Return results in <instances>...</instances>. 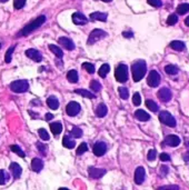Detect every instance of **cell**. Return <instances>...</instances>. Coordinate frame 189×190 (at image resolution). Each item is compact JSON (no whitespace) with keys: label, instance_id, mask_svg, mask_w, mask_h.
Wrapping results in <instances>:
<instances>
[{"label":"cell","instance_id":"1","mask_svg":"<svg viewBox=\"0 0 189 190\" xmlns=\"http://www.w3.org/2000/svg\"><path fill=\"white\" fill-rule=\"evenodd\" d=\"M46 21V16H39L37 19H35L34 21H31L30 24H28L26 27H24L21 30L18 32V37H26L28 35H30L31 32H34L35 30H37L38 28H40L41 26L45 24Z\"/></svg>","mask_w":189,"mask_h":190},{"label":"cell","instance_id":"2","mask_svg":"<svg viewBox=\"0 0 189 190\" xmlns=\"http://www.w3.org/2000/svg\"><path fill=\"white\" fill-rule=\"evenodd\" d=\"M131 71H132V78H134L135 82L140 81L147 72L146 61L145 60H138V61H136L132 64V67H131Z\"/></svg>","mask_w":189,"mask_h":190},{"label":"cell","instance_id":"3","mask_svg":"<svg viewBox=\"0 0 189 190\" xmlns=\"http://www.w3.org/2000/svg\"><path fill=\"white\" fill-rule=\"evenodd\" d=\"M115 77L118 82H126L128 80V67L124 64H120L118 67L116 68L115 71Z\"/></svg>","mask_w":189,"mask_h":190},{"label":"cell","instance_id":"4","mask_svg":"<svg viewBox=\"0 0 189 190\" xmlns=\"http://www.w3.org/2000/svg\"><path fill=\"white\" fill-rule=\"evenodd\" d=\"M9 87L13 92L22 93L29 89V82H28V80H16L10 83Z\"/></svg>","mask_w":189,"mask_h":190},{"label":"cell","instance_id":"5","mask_svg":"<svg viewBox=\"0 0 189 190\" xmlns=\"http://www.w3.org/2000/svg\"><path fill=\"white\" fill-rule=\"evenodd\" d=\"M159 120L160 122L166 125V126L170 127V128H175L177 126V122H176V119H175L172 115L169 114L168 111H161L159 114Z\"/></svg>","mask_w":189,"mask_h":190},{"label":"cell","instance_id":"6","mask_svg":"<svg viewBox=\"0 0 189 190\" xmlns=\"http://www.w3.org/2000/svg\"><path fill=\"white\" fill-rule=\"evenodd\" d=\"M107 37V32L101 29H94V30L90 32L88 37V40H87V43L88 45H94L99 40L104 39V38Z\"/></svg>","mask_w":189,"mask_h":190},{"label":"cell","instance_id":"7","mask_svg":"<svg viewBox=\"0 0 189 190\" xmlns=\"http://www.w3.org/2000/svg\"><path fill=\"white\" fill-rule=\"evenodd\" d=\"M160 80H161V77H160L159 72H157L156 70H151L148 75V78H147V83L151 88H156L160 85Z\"/></svg>","mask_w":189,"mask_h":190},{"label":"cell","instance_id":"8","mask_svg":"<svg viewBox=\"0 0 189 190\" xmlns=\"http://www.w3.org/2000/svg\"><path fill=\"white\" fill-rule=\"evenodd\" d=\"M80 110H81V107L80 104L76 101H70L67 104V108H66V112H67L68 116L70 117H75L79 114Z\"/></svg>","mask_w":189,"mask_h":190},{"label":"cell","instance_id":"9","mask_svg":"<svg viewBox=\"0 0 189 190\" xmlns=\"http://www.w3.org/2000/svg\"><path fill=\"white\" fill-rule=\"evenodd\" d=\"M158 98L160 101L162 102H168L170 101L171 98H172V92L170 91V89L168 88H161L158 91Z\"/></svg>","mask_w":189,"mask_h":190},{"label":"cell","instance_id":"10","mask_svg":"<svg viewBox=\"0 0 189 190\" xmlns=\"http://www.w3.org/2000/svg\"><path fill=\"white\" fill-rule=\"evenodd\" d=\"M92 151H94V153L97 157L104 156L105 153L107 152V144L105 142H102V141H98V142L94 144V148H92Z\"/></svg>","mask_w":189,"mask_h":190},{"label":"cell","instance_id":"11","mask_svg":"<svg viewBox=\"0 0 189 190\" xmlns=\"http://www.w3.org/2000/svg\"><path fill=\"white\" fill-rule=\"evenodd\" d=\"M106 169H101V168H96V167H90L88 169V174L89 177L92 178V179H99L102 176L106 175Z\"/></svg>","mask_w":189,"mask_h":190},{"label":"cell","instance_id":"12","mask_svg":"<svg viewBox=\"0 0 189 190\" xmlns=\"http://www.w3.org/2000/svg\"><path fill=\"white\" fill-rule=\"evenodd\" d=\"M72 22L77 26H83L88 22V19L83 13H75L72 15Z\"/></svg>","mask_w":189,"mask_h":190},{"label":"cell","instance_id":"13","mask_svg":"<svg viewBox=\"0 0 189 190\" xmlns=\"http://www.w3.org/2000/svg\"><path fill=\"white\" fill-rule=\"evenodd\" d=\"M181 140L178 136H175V135H169L167 136L165 138V141H164V144H167L169 147H177L179 146Z\"/></svg>","mask_w":189,"mask_h":190},{"label":"cell","instance_id":"14","mask_svg":"<svg viewBox=\"0 0 189 190\" xmlns=\"http://www.w3.org/2000/svg\"><path fill=\"white\" fill-rule=\"evenodd\" d=\"M145 178H146V171L143 167H138L135 171V182L137 185H141L145 181Z\"/></svg>","mask_w":189,"mask_h":190},{"label":"cell","instance_id":"15","mask_svg":"<svg viewBox=\"0 0 189 190\" xmlns=\"http://www.w3.org/2000/svg\"><path fill=\"white\" fill-rule=\"evenodd\" d=\"M26 56H27L28 58L32 59V60L36 62H40L41 60H43V56H41V53L36 49H28L27 51H26Z\"/></svg>","mask_w":189,"mask_h":190},{"label":"cell","instance_id":"16","mask_svg":"<svg viewBox=\"0 0 189 190\" xmlns=\"http://www.w3.org/2000/svg\"><path fill=\"white\" fill-rule=\"evenodd\" d=\"M59 43H60L61 46L64 47L65 49L67 50H73L75 48H76V46H75V43L72 42V40L69 39V38L67 37H60L59 38Z\"/></svg>","mask_w":189,"mask_h":190},{"label":"cell","instance_id":"17","mask_svg":"<svg viewBox=\"0 0 189 190\" xmlns=\"http://www.w3.org/2000/svg\"><path fill=\"white\" fill-rule=\"evenodd\" d=\"M10 170H11L12 176H13L15 179L20 178L21 172H22V169H21V167H20L19 163H10Z\"/></svg>","mask_w":189,"mask_h":190},{"label":"cell","instance_id":"18","mask_svg":"<svg viewBox=\"0 0 189 190\" xmlns=\"http://www.w3.org/2000/svg\"><path fill=\"white\" fill-rule=\"evenodd\" d=\"M43 168V163L40 158H34L31 161V169L35 172H40Z\"/></svg>","mask_w":189,"mask_h":190},{"label":"cell","instance_id":"19","mask_svg":"<svg viewBox=\"0 0 189 190\" xmlns=\"http://www.w3.org/2000/svg\"><path fill=\"white\" fill-rule=\"evenodd\" d=\"M135 117L137 118L139 121H148L150 119V116L149 114H147L146 111L143 110V109H139L135 112Z\"/></svg>","mask_w":189,"mask_h":190},{"label":"cell","instance_id":"20","mask_svg":"<svg viewBox=\"0 0 189 190\" xmlns=\"http://www.w3.org/2000/svg\"><path fill=\"white\" fill-rule=\"evenodd\" d=\"M47 104L49 106L50 109L52 110H57L59 108V100L56 98L55 96H50L48 99H47Z\"/></svg>","mask_w":189,"mask_h":190},{"label":"cell","instance_id":"21","mask_svg":"<svg viewBox=\"0 0 189 190\" xmlns=\"http://www.w3.org/2000/svg\"><path fill=\"white\" fill-rule=\"evenodd\" d=\"M170 48L171 49L176 50V51H183L185 48H186V45L183 41H179V40H174L170 42Z\"/></svg>","mask_w":189,"mask_h":190},{"label":"cell","instance_id":"22","mask_svg":"<svg viewBox=\"0 0 189 190\" xmlns=\"http://www.w3.org/2000/svg\"><path fill=\"white\" fill-rule=\"evenodd\" d=\"M108 112V109H107V106L105 104H100L96 109V116L99 117V118H104L105 116Z\"/></svg>","mask_w":189,"mask_h":190},{"label":"cell","instance_id":"23","mask_svg":"<svg viewBox=\"0 0 189 190\" xmlns=\"http://www.w3.org/2000/svg\"><path fill=\"white\" fill-rule=\"evenodd\" d=\"M50 130L52 131V133L55 136H58L62 131V125L61 122H54L50 125Z\"/></svg>","mask_w":189,"mask_h":190},{"label":"cell","instance_id":"24","mask_svg":"<svg viewBox=\"0 0 189 190\" xmlns=\"http://www.w3.org/2000/svg\"><path fill=\"white\" fill-rule=\"evenodd\" d=\"M62 144H64V147L68 148V149H72V148H75V146H76V141L72 140L71 138H69L68 136H66V137H64V139H62Z\"/></svg>","mask_w":189,"mask_h":190},{"label":"cell","instance_id":"25","mask_svg":"<svg viewBox=\"0 0 189 190\" xmlns=\"http://www.w3.org/2000/svg\"><path fill=\"white\" fill-rule=\"evenodd\" d=\"M90 18H91L92 20H99V21H106V20H107V13H99V11H97V13H92L91 15H90Z\"/></svg>","mask_w":189,"mask_h":190},{"label":"cell","instance_id":"26","mask_svg":"<svg viewBox=\"0 0 189 190\" xmlns=\"http://www.w3.org/2000/svg\"><path fill=\"white\" fill-rule=\"evenodd\" d=\"M165 71L166 74L170 75V76H174V75H177L179 69H178L177 66H175V64H167L165 67Z\"/></svg>","mask_w":189,"mask_h":190},{"label":"cell","instance_id":"27","mask_svg":"<svg viewBox=\"0 0 189 190\" xmlns=\"http://www.w3.org/2000/svg\"><path fill=\"white\" fill-rule=\"evenodd\" d=\"M78 74H77V71L76 70H70L69 72L67 74V79L69 82L71 83H76L78 82Z\"/></svg>","mask_w":189,"mask_h":190},{"label":"cell","instance_id":"28","mask_svg":"<svg viewBox=\"0 0 189 190\" xmlns=\"http://www.w3.org/2000/svg\"><path fill=\"white\" fill-rule=\"evenodd\" d=\"M49 49L51 50L52 53L56 56V57H58V58H62V56H64V51L59 48L58 46H55V45H49Z\"/></svg>","mask_w":189,"mask_h":190},{"label":"cell","instance_id":"29","mask_svg":"<svg viewBox=\"0 0 189 190\" xmlns=\"http://www.w3.org/2000/svg\"><path fill=\"white\" fill-rule=\"evenodd\" d=\"M75 92L78 93V95H80V96H83V97H86V98H90V99L96 98V96H94V93L87 91V90H85V89H76Z\"/></svg>","mask_w":189,"mask_h":190},{"label":"cell","instance_id":"30","mask_svg":"<svg viewBox=\"0 0 189 190\" xmlns=\"http://www.w3.org/2000/svg\"><path fill=\"white\" fill-rule=\"evenodd\" d=\"M146 106H147V108H148L150 111H153V112H157L158 109H159L158 104H156L154 100H151V99H147L146 100Z\"/></svg>","mask_w":189,"mask_h":190},{"label":"cell","instance_id":"31","mask_svg":"<svg viewBox=\"0 0 189 190\" xmlns=\"http://www.w3.org/2000/svg\"><path fill=\"white\" fill-rule=\"evenodd\" d=\"M189 11V3H181L177 7L178 15H185Z\"/></svg>","mask_w":189,"mask_h":190},{"label":"cell","instance_id":"32","mask_svg":"<svg viewBox=\"0 0 189 190\" xmlns=\"http://www.w3.org/2000/svg\"><path fill=\"white\" fill-rule=\"evenodd\" d=\"M109 70H110V67H109V64H104L102 66L100 67V69H99V76L101 77V78H105V77L107 76V74L109 72Z\"/></svg>","mask_w":189,"mask_h":190},{"label":"cell","instance_id":"33","mask_svg":"<svg viewBox=\"0 0 189 190\" xmlns=\"http://www.w3.org/2000/svg\"><path fill=\"white\" fill-rule=\"evenodd\" d=\"M118 91H119V96H120V98L121 99L127 100V99L129 98V91L126 87H119Z\"/></svg>","mask_w":189,"mask_h":190},{"label":"cell","instance_id":"34","mask_svg":"<svg viewBox=\"0 0 189 190\" xmlns=\"http://www.w3.org/2000/svg\"><path fill=\"white\" fill-rule=\"evenodd\" d=\"M10 150L13 151L15 153H17L18 156H20L21 158H24L26 157V155H24V152L22 151V149L19 146H17V144H11L10 146Z\"/></svg>","mask_w":189,"mask_h":190},{"label":"cell","instance_id":"35","mask_svg":"<svg viewBox=\"0 0 189 190\" xmlns=\"http://www.w3.org/2000/svg\"><path fill=\"white\" fill-rule=\"evenodd\" d=\"M70 133L73 138H80V137L83 136V130L80 128H78V127H72Z\"/></svg>","mask_w":189,"mask_h":190},{"label":"cell","instance_id":"36","mask_svg":"<svg viewBox=\"0 0 189 190\" xmlns=\"http://www.w3.org/2000/svg\"><path fill=\"white\" fill-rule=\"evenodd\" d=\"M83 69H86V71L88 72V74L92 75L94 74V66L92 64H90V62H83Z\"/></svg>","mask_w":189,"mask_h":190},{"label":"cell","instance_id":"37","mask_svg":"<svg viewBox=\"0 0 189 190\" xmlns=\"http://www.w3.org/2000/svg\"><path fill=\"white\" fill-rule=\"evenodd\" d=\"M13 50H15V46L10 47L9 49L7 50L6 56H5V61H6L7 64H9V62L11 61V59H12V53H13Z\"/></svg>","mask_w":189,"mask_h":190},{"label":"cell","instance_id":"38","mask_svg":"<svg viewBox=\"0 0 189 190\" xmlns=\"http://www.w3.org/2000/svg\"><path fill=\"white\" fill-rule=\"evenodd\" d=\"M178 22V16L177 15H175V13H171L169 17H168L167 19V25L169 26H174L176 25Z\"/></svg>","mask_w":189,"mask_h":190},{"label":"cell","instance_id":"39","mask_svg":"<svg viewBox=\"0 0 189 190\" xmlns=\"http://www.w3.org/2000/svg\"><path fill=\"white\" fill-rule=\"evenodd\" d=\"M36 146H37V148H38V150H39V152L43 155V156H46L47 155V149H48V147H47L46 144H41V142H36Z\"/></svg>","mask_w":189,"mask_h":190},{"label":"cell","instance_id":"40","mask_svg":"<svg viewBox=\"0 0 189 190\" xmlns=\"http://www.w3.org/2000/svg\"><path fill=\"white\" fill-rule=\"evenodd\" d=\"M8 179H9V175H8V174L5 171V170H2V169H1V170H0V185H1V186H2V185H5L7 182V180H8Z\"/></svg>","mask_w":189,"mask_h":190},{"label":"cell","instance_id":"41","mask_svg":"<svg viewBox=\"0 0 189 190\" xmlns=\"http://www.w3.org/2000/svg\"><path fill=\"white\" fill-rule=\"evenodd\" d=\"M90 88H91L94 92H98L101 90V85L98 82L97 80H92L91 82H90Z\"/></svg>","mask_w":189,"mask_h":190},{"label":"cell","instance_id":"42","mask_svg":"<svg viewBox=\"0 0 189 190\" xmlns=\"http://www.w3.org/2000/svg\"><path fill=\"white\" fill-rule=\"evenodd\" d=\"M87 150H88V146H87V144H86V142H83V144H81L79 147H78V149H77V155H78V156H80V155H83V153H85Z\"/></svg>","mask_w":189,"mask_h":190},{"label":"cell","instance_id":"43","mask_svg":"<svg viewBox=\"0 0 189 190\" xmlns=\"http://www.w3.org/2000/svg\"><path fill=\"white\" fill-rule=\"evenodd\" d=\"M38 133H39L40 138L43 139V140H49V133L46 131V129L40 128L39 130H38Z\"/></svg>","mask_w":189,"mask_h":190},{"label":"cell","instance_id":"44","mask_svg":"<svg viewBox=\"0 0 189 190\" xmlns=\"http://www.w3.org/2000/svg\"><path fill=\"white\" fill-rule=\"evenodd\" d=\"M132 102H134L135 106H139L141 104V97L139 92H135L134 97H132Z\"/></svg>","mask_w":189,"mask_h":190},{"label":"cell","instance_id":"45","mask_svg":"<svg viewBox=\"0 0 189 190\" xmlns=\"http://www.w3.org/2000/svg\"><path fill=\"white\" fill-rule=\"evenodd\" d=\"M26 5V0H15L13 1V7L16 9H21Z\"/></svg>","mask_w":189,"mask_h":190},{"label":"cell","instance_id":"46","mask_svg":"<svg viewBox=\"0 0 189 190\" xmlns=\"http://www.w3.org/2000/svg\"><path fill=\"white\" fill-rule=\"evenodd\" d=\"M156 157H157V151L156 149H150L148 155H147V159L149 160V161H154L156 159Z\"/></svg>","mask_w":189,"mask_h":190},{"label":"cell","instance_id":"47","mask_svg":"<svg viewBox=\"0 0 189 190\" xmlns=\"http://www.w3.org/2000/svg\"><path fill=\"white\" fill-rule=\"evenodd\" d=\"M147 2L149 3L150 6L156 7V8H159V7L162 6V1H161V0H147Z\"/></svg>","mask_w":189,"mask_h":190},{"label":"cell","instance_id":"48","mask_svg":"<svg viewBox=\"0 0 189 190\" xmlns=\"http://www.w3.org/2000/svg\"><path fill=\"white\" fill-rule=\"evenodd\" d=\"M159 158H160V160H161V161H170V156H169L168 153H166V152L160 153Z\"/></svg>","mask_w":189,"mask_h":190},{"label":"cell","instance_id":"49","mask_svg":"<svg viewBox=\"0 0 189 190\" xmlns=\"http://www.w3.org/2000/svg\"><path fill=\"white\" fill-rule=\"evenodd\" d=\"M159 190H164V189H172V190H178L179 189V187L178 186H175V185H171V186H164V187H159L158 188Z\"/></svg>","mask_w":189,"mask_h":190},{"label":"cell","instance_id":"50","mask_svg":"<svg viewBox=\"0 0 189 190\" xmlns=\"http://www.w3.org/2000/svg\"><path fill=\"white\" fill-rule=\"evenodd\" d=\"M160 174H161V176H166L168 174V168L166 166H161V168H160Z\"/></svg>","mask_w":189,"mask_h":190},{"label":"cell","instance_id":"51","mask_svg":"<svg viewBox=\"0 0 189 190\" xmlns=\"http://www.w3.org/2000/svg\"><path fill=\"white\" fill-rule=\"evenodd\" d=\"M122 36L125 38H131V37H134V34H132L131 31H125V32L122 34Z\"/></svg>","mask_w":189,"mask_h":190},{"label":"cell","instance_id":"52","mask_svg":"<svg viewBox=\"0 0 189 190\" xmlns=\"http://www.w3.org/2000/svg\"><path fill=\"white\" fill-rule=\"evenodd\" d=\"M183 159L185 163H189V151H187V152H185L183 155Z\"/></svg>","mask_w":189,"mask_h":190},{"label":"cell","instance_id":"53","mask_svg":"<svg viewBox=\"0 0 189 190\" xmlns=\"http://www.w3.org/2000/svg\"><path fill=\"white\" fill-rule=\"evenodd\" d=\"M52 118H54V115L52 114H46V120H51Z\"/></svg>","mask_w":189,"mask_h":190},{"label":"cell","instance_id":"54","mask_svg":"<svg viewBox=\"0 0 189 190\" xmlns=\"http://www.w3.org/2000/svg\"><path fill=\"white\" fill-rule=\"evenodd\" d=\"M185 25L188 26V27H189V16H188V17H187L186 19H185Z\"/></svg>","mask_w":189,"mask_h":190},{"label":"cell","instance_id":"55","mask_svg":"<svg viewBox=\"0 0 189 190\" xmlns=\"http://www.w3.org/2000/svg\"><path fill=\"white\" fill-rule=\"evenodd\" d=\"M101 1H104V2H110V1H113V0H101Z\"/></svg>","mask_w":189,"mask_h":190},{"label":"cell","instance_id":"56","mask_svg":"<svg viewBox=\"0 0 189 190\" xmlns=\"http://www.w3.org/2000/svg\"><path fill=\"white\" fill-rule=\"evenodd\" d=\"M8 0H0V2H7Z\"/></svg>","mask_w":189,"mask_h":190},{"label":"cell","instance_id":"57","mask_svg":"<svg viewBox=\"0 0 189 190\" xmlns=\"http://www.w3.org/2000/svg\"><path fill=\"white\" fill-rule=\"evenodd\" d=\"M0 48H1V42H0Z\"/></svg>","mask_w":189,"mask_h":190}]
</instances>
